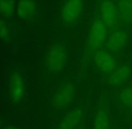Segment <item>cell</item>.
<instances>
[{
    "label": "cell",
    "mask_w": 132,
    "mask_h": 129,
    "mask_svg": "<svg viewBox=\"0 0 132 129\" xmlns=\"http://www.w3.org/2000/svg\"><path fill=\"white\" fill-rule=\"evenodd\" d=\"M108 39V28L101 20L96 18L94 20L89 29L87 36V49L91 53L102 49L103 46L106 43Z\"/></svg>",
    "instance_id": "cell-1"
},
{
    "label": "cell",
    "mask_w": 132,
    "mask_h": 129,
    "mask_svg": "<svg viewBox=\"0 0 132 129\" xmlns=\"http://www.w3.org/2000/svg\"><path fill=\"white\" fill-rule=\"evenodd\" d=\"M15 4L14 0H0V14L8 17L14 14Z\"/></svg>",
    "instance_id": "cell-15"
},
{
    "label": "cell",
    "mask_w": 132,
    "mask_h": 129,
    "mask_svg": "<svg viewBox=\"0 0 132 129\" xmlns=\"http://www.w3.org/2000/svg\"><path fill=\"white\" fill-rule=\"evenodd\" d=\"M128 38H129V35L125 30L119 29V30L114 31L108 37L107 40H106V49L111 53L118 52L120 49H123L124 46L126 45Z\"/></svg>",
    "instance_id": "cell-8"
},
{
    "label": "cell",
    "mask_w": 132,
    "mask_h": 129,
    "mask_svg": "<svg viewBox=\"0 0 132 129\" xmlns=\"http://www.w3.org/2000/svg\"><path fill=\"white\" fill-rule=\"evenodd\" d=\"M4 129H23V128H20V127H16V126H6Z\"/></svg>",
    "instance_id": "cell-17"
},
{
    "label": "cell",
    "mask_w": 132,
    "mask_h": 129,
    "mask_svg": "<svg viewBox=\"0 0 132 129\" xmlns=\"http://www.w3.org/2000/svg\"><path fill=\"white\" fill-rule=\"evenodd\" d=\"M76 95V87L73 84L62 85L54 94L51 105L55 109L61 110L69 106Z\"/></svg>",
    "instance_id": "cell-3"
},
{
    "label": "cell",
    "mask_w": 132,
    "mask_h": 129,
    "mask_svg": "<svg viewBox=\"0 0 132 129\" xmlns=\"http://www.w3.org/2000/svg\"><path fill=\"white\" fill-rule=\"evenodd\" d=\"M100 14L101 20L107 26V28H111L115 26L119 21L118 7L111 0H103L100 5Z\"/></svg>",
    "instance_id": "cell-5"
},
{
    "label": "cell",
    "mask_w": 132,
    "mask_h": 129,
    "mask_svg": "<svg viewBox=\"0 0 132 129\" xmlns=\"http://www.w3.org/2000/svg\"><path fill=\"white\" fill-rule=\"evenodd\" d=\"M84 0H66L62 7V19L67 23H73L81 15Z\"/></svg>",
    "instance_id": "cell-6"
},
{
    "label": "cell",
    "mask_w": 132,
    "mask_h": 129,
    "mask_svg": "<svg viewBox=\"0 0 132 129\" xmlns=\"http://www.w3.org/2000/svg\"><path fill=\"white\" fill-rule=\"evenodd\" d=\"M16 9L19 17L28 20L34 15L36 12V4L33 0H20Z\"/></svg>",
    "instance_id": "cell-12"
},
{
    "label": "cell",
    "mask_w": 132,
    "mask_h": 129,
    "mask_svg": "<svg viewBox=\"0 0 132 129\" xmlns=\"http://www.w3.org/2000/svg\"><path fill=\"white\" fill-rule=\"evenodd\" d=\"M92 129H111V116L107 108H102L94 116Z\"/></svg>",
    "instance_id": "cell-11"
},
{
    "label": "cell",
    "mask_w": 132,
    "mask_h": 129,
    "mask_svg": "<svg viewBox=\"0 0 132 129\" xmlns=\"http://www.w3.org/2000/svg\"><path fill=\"white\" fill-rule=\"evenodd\" d=\"M79 129H82V128H79Z\"/></svg>",
    "instance_id": "cell-18"
},
{
    "label": "cell",
    "mask_w": 132,
    "mask_h": 129,
    "mask_svg": "<svg viewBox=\"0 0 132 129\" xmlns=\"http://www.w3.org/2000/svg\"><path fill=\"white\" fill-rule=\"evenodd\" d=\"M132 70L129 66H117L114 71L107 76V82L111 87L117 88L122 86L130 77Z\"/></svg>",
    "instance_id": "cell-7"
},
{
    "label": "cell",
    "mask_w": 132,
    "mask_h": 129,
    "mask_svg": "<svg viewBox=\"0 0 132 129\" xmlns=\"http://www.w3.org/2000/svg\"><path fill=\"white\" fill-rule=\"evenodd\" d=\"M119 101L128 109H132V86L126 87L119 93Z\"/></svg>",
    "instance_id": "cell-14"
},
{
    "label": "cell",
    "mask_w": 132,
    "mask_h": 129,
    "mask_svg": "<svg viewBox=\"0 0 132 129\" xmlns=\"http://www.w3.org/2000/svg\"><path fill=\"white\" fill-rule=\"evenodd\" d=\"M84 117V111L81 108L77 107L66 113L61 118L57 129H76L81 123Z\"/></svg>",
    "instance_id": "cell-9"
},
{
    "label": "cell",
    "mask_w": 132,
    "mask_h": 129,
    "mask_svg": "<svg viewBox=\"0 0 132 129\" xmlns=\"http://www.w3.org/2000/svg\"><path fill=\"white\" fill-rule=\"evenodd\" d=\"M93 61L95 66L105 75H110L117 68V61L107 49H100L93 54Z\"/></svg>",
    "instance_id": "cell-4"
},
{
    "label": "cell",
    "mask_w": 132,
    "mask_h": 129,
    "mask_svg": "<svg viewBox=\"0 0 132 129\" xmlns=\"http://www.w3.org/2000/svg\"><path fill=\"white\" fill-rule=\"evenodd\" d=\"M117 7L120 21L126 24L132 23V0H119Z\"/></svg>",
    "instance_id": "cell-13"
},
{
    "label": "cell",
    "mask_w": 132,
    "mask_h": 129,
    "mask_svg": "<svg viewBox=\"0 0 132 129\" xmlns=\"http://www.w3.org/2000/svg\"><path fill=\"white\" fill-rule=\"evenodd\" d=\"M9 93L14 102L22 99L24 94V81L19 73H13L9 78Z\"/></svg>",
    "instance_id": "cell-10"
},
{
    "label": "cell",
    "mask_w": 132,
    "mask_h": 129,
    "mask_svg": "<svg viewBox=\"0 0 132 129\" xmlns=\"http://www.w3.org/2000/svg\"><path fill=\"white\" fill-rule=\"evenodd\" d=\"M9 36V30L6 24L3 21H0V37L4 40H6Z\"/></svg>",
    "instance_id": "cell-16"
},
{
    "label": "cell",
    "mask_w": 132,
    "mask_h": 129,
    "mask_svg": "<svg viewBox=\"0 0 132 129\" xmlns=\"http://www.w3.org/2000/svg\"><path fill=\"white\" fill-rule=\"evenodd\" d=\"M68 60L67 51L62 46L53 45L48 49L45 58L47 69L51 73H59L64 68Z\"/></svg>",
    "instance_id": "cell-2"
}]
</instances>
